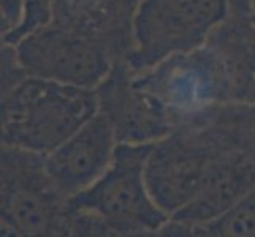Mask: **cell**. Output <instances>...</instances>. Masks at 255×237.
I'll return each instance as SVG.
<instances>
[{
	"label": "cell",
	"mask_w": 255,
	"mask_h": 237,
	"mask_svg": "<svg viewBox=\"0 0 255 237\" xmlns=\"http://www.w3.org/2000/svg\"><path fill=\"white\" fill-rule=\"evenodd\" d=\"M133 73V82L173 130L228 101H240L233 70L213 37L205 45Z\"/></svg>",
	"instance_id": "obj_1"
},
{
	"label": "cell",
	"mask_w": 255,
	"mask_h": 237,
	"mask_svg": "<svg viewBox=\"0 0 255 237\" xmlns=\"http://www.w3.org/2000/svg\"><path fill=\"white\" fill-rule=\"evenodd\" d=\"M97 112L95 89L27 76L2 93V144L48 155Z\"/></svg>",
	"instance_id": "obj_2"
},
{
	"label": "cell",
	"mask_w": 255,
	"mask_h": 237,
	"mask_svg": "<svg viewBox=\"0 0 255 237\" xmlns=\"http://www.w3.org/2000/svg\"><path fill=\"white\" fill-rule=\"evenodd\" d=\"M151 146L119 143L102 177L70 198L72 209L94 217L108 236H159L170 215L155 204L146 183Z\"/></svg>",
	"instance_id": "obj_3"
},
{
	"label": "cell",
	"mask_w": 255,
	"mask_h": 237,
	"mask_svg": "<svg viewBox=\"0 0 255 237\" xmlns=\"http://www.w3.org/2000/svg\"><path fill=\"white\" fill-rule=\"evenodd\" d=\"M2 236L70 237V198L57 188L45 155L2 144Z\"/></svg>",
	"instance_id": "obj_4"
},
{
	"label": "cell",
	"mask_w": 255,
	"mask_h": 237,
	"mask_svg": "<svg viewBox=\"0 0 255 237\" xmlns=\"http://www.w3.org/2000/svg\"><path fill=\"white\" fill-rule=\"evenodd\" d=\"M232 13L228 0H139L133 24L131 72L205 45Z\"/></svg>",
	"instance_id": "obj_5"
},
{
	"label": "cell",
	"mask_w": 255,
	"mask_h": 237,
	"mask_svg": "<svg viewBox=\"0 0 255 237\" xmlns=\"http://www.w3.org/2000/svg\"><path fill=\"white\" fill-rule=\"evenodd\" d=\"M14 48L29 76L84 89H97L114 64L107 49L52 21L24 35Z\"/></svg>",
	"instance_id": "obj_6"
},
{
	"label": "cell",
	"mask_w": 255,
	"mask_h": 237,
	"mask_svg": "<svg viewBox=\"0 0 255 237\" xmlns=\"http://www.w3.org/2000/svg\"><path fill=\"white\" fill-rule=\"evenodd\" d=\"M217 149L195 127H181L152 143L146 160V183L155 204L173 217L197 198Z\"/></svg>",
	"instance_id": "obj_7"
},
{
	"label": "cell",
	"mask_w": 255,
	"mask_h": 237,
	"mask_svg": "<svg viewBox=\"0 0 255 237\" xmlns=\"http://www.w3.org/2000/svg\"><path fill=\"white\" fill-rule=\"evenodd\" d=\"M118 144L110 120L97 112L64 144L45 155L46 169L57 188L72 198L102 177L113 161Z\"/></svg>",
	"instance_id": "obj_8"
},
{
	"label": "cell",
	"mask_w": 255,
	"mask_h": 237,
	"mask_svg": "<svg viewBox=\"0 0 255 237\" xmlns=\"http://www.w3.org/2000/svg\"><path fill=\"white\" fill-rule=\"evenodd\" d=\"M95 92L99 112L110 120L119 143L152 144L174 131L135 85L127 62H114Z\"/></svg>",
	"instance_id": "obj_9"
},
{
	"label": "cell",
	"mask_w": 255,
	"mask_h": 237,
	"mask_svg": "<svg viewBox=\"0 0 255 237\" xmlns=\"http://www.w3.org/2000/svg\"><path fill=\"white\" fill-rule=\"evenodd\" d=\"M139 0H54L51 21L97 43L113 62H127L133 49Z\"/></svg>",
	"instance_id": "obj_10"
},
{
	"label": "cell",
	"mask_w": 255,
	"mask_h": 237,
	"mask_svg": "<svg viewBox=\"0 0 255 237\" xmlns=\"http://www.w3.org/2000/svg\"><path fill=\"white\" fill-rule=\"evenodd\" d=\"M254 187L255 163L217 149L213 166L197 198L170 217V220L184 226L209 223L238 204Z\"/></svg>",
	"instance_id": "obj_11"
},
{
	"label": "cell",
	"mask_w": 255,
	"mask_h": 237,
	"mask_svg": "<svg viewBox=\"0 0 255 237\" xmlns=\"http://www.w3.org/2000/svg\"><path fill=\"white\" fill-rule=\"evenodd\" d=\"M187 125L198 128L219 151L255 163V101L217 104Z\"/></svg>",
	"instance_id": "obj_12"
},
{
	"label": "cell",
	"mask_w": 255,
	"mask_h": 237,
	"mask_svg": "<svg viewBox=\"0 0 255 237\" xmlns=\"http://www.w3.org/2000/svg\"><path fill=\"white\" fill-rule=\"evenodd\" d=\"M159 236L255 237V187L238 204L216 220L197 226H184L170 220Z\"/></svg>",
	"instance_id": "obj_13"
},
{
	"label": "cell",
	"mask_w": 255,
	"mask_h": 237,
	"mask_svg": "<svg viewBox=\"0 0 255 237\" xmlns=\"http://www.w3.org/2000/svg\"><path fill=\"white\" fill-rule=\"evenodd\" d=\"M54 0H22L24 10H22V19L21 24L11 32L2 37L5 43H14L19 41L24 35H27L38 25H43L51 21V10Z\"/></svg>",
	"instance_id": "obj_14"
},
{
	"label": "cell",
	"mask_w": 255,
	"mask_h": 237,
	"mask_svg": "<svg viewBox=\"0 0 255 237\" xmlns=\"http://www.w3.org/2000/svg\"><path fill=\"white\" fill-rule=\"evenodd\" d=\"M27 76V72L17 59L14 45L2 41V93L11 90Z\"/></svg>",
	"instance_id": "obj_15"
},
{
	"label": "cell",
	"mask_w": 255,
	"mask_h": 237,
	"mask_svg": "<svg viewBox=\"0 0 255 237\" xmlns=\"http://www.w3.org/2000/svg\"><path fill=\"white\" fill-rule=\"evenodd\" d=\"M22 10H24L22 0H2V3H0V17H2L0 27H2V37L11 33L17 25L21 24Z\"/></svg>",
	"instance_id": "obj_16"
},
{
	"label": "cell",
	"mask_w": 255,
	"mask_h": 237,
	"mask_svg": "<svg viewBox=\"0 0 255 237\" xmlns=\"http://www.w3.org/2000/svg\"><path fill=\"white\" fill-rule=\"evenodd\" d=\"M230 2L232 13L251 14V2L252 0H228Z\"/></svg>",
	"instance_id": "obj_17"
},
{
	"label": "cell",
	"mask_w": 255,
	"mask_h": 237,
	"mask_svg": "<svg viewBox=\"0 0 255 237\" xmlns=\"http://www.w3.org/2000/svg\"><path fill=\"white\" fill-rule=\"evenodd\" d=\"M251 17H252V21L255 22V0H252V2H251Z\"/></svg>",
	"instance_id": "obj_18"
},
{
	"label": "cell",
	"mask_w": 255,
	"mask_h": 237,
	"mask_svg": "<svg viewBox=\"0 0 255 237\" xmlns=\"http://www.w3.org/2000/svg\"><path fill=\"white\" fill-rule=\"evenodd\" d=\"M251 101H255V90H254V95H252V100Z\"/></svg>",
	"instance_id": "obj_19"
}]
</instances>
